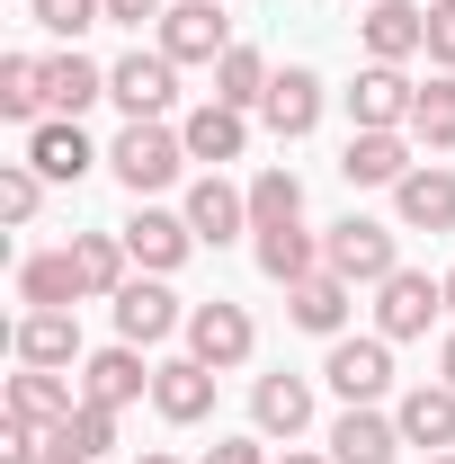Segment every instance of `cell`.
Returning <instances> with one entry per match:
<instances>
[{"instance_id":"7","label":"cell","mask_w":455,"mask_h":464,"mask_svg":"<svg viewBox=\"0 0 455 464\" xmlns=\"http://www.w3.org/2000/svg\"><path fill=\"white\" fill-rule=\"evenodd\" d=\"M411 99H420V81H411L402 63H366V72L348 81V125H375V134H411Z\"/></svg>"},{"instance_id":"1","label":"cell","mask_w":455,"mask_h":464,"mask_svg":"<svg viewBox=\"0 0 455 464\" xmlns=\"http://www.w3.org/2000/svg\"><path fill=\"white\" fill-rule=\"evenodd\" d=\"M108 170L134 188V197H161L179 170H188V134L179 125H161V116H143V125H125L108 143Z\"/></svg>"},{"instance_id":"41","label":"cell","mask_w":455,"mask_h":464,"mask_svg":"<svg viewBox=\"0 0 455 464\" xmlns=\"http://www.w3.org/2000/svg\"><path fill=\"white\" fill-rule=\"evenodd\" d=\"M36 464H90V456H72V447H45V456H36Z\"/></svg>"},{"instance_id":"16","label":"cell","mask_w":455,"mask_h":464,"mask_svg":"<svg viewBox=\"0 0 455 464\" xmlns=\"http://www.w3.org/2000/svg\"><path fill=\"white\" fill-rule=\"evenodd\" d=\"M411 170H420V161H411V134L348 125V152H340V179H348V188H402Z\"/></svg>"},{"instance_id":"2","label":"cell","mask_w":455,"mask_h":464,"mask_svg":"<svg viewBox=\"0 0 455 464\" xmlns=\"http://www.w3.org/2000/svg\"><path fill=\"white\" fill-rule=\"evenodd\" d=\"M322 268H331V277H348V286H384V277L402 268L393 224H375V215H340V224L322 232Z\"/></svg>"},{"instance_id":"24","label":"cell","mask_w":455,"mask_h":464,"mask_svg":"<svg viewBox=\"0 0 455 464\" xmlns=\"http://www.w3.org/2000/svg\"><path fill=\"white\" fill-rule=\"evenodd\" d=\"M393 215H402V232H455V170H411L393 188Z\"/></svg>"},{"instance_id":"37","label":"cell","mask_w":455,"mask_h":464,"mask_svg":"<svg viewBox=\"0 0 455 464\" xmlns=\"http://www.w3.org/2000/svg\"><path fill=\"white\" fill-rule=\"evenodd\" d=\"M429 63L455 72V0H429Z\"/></svg>"},{"instance_id":"46","label":"cell","mask_w":455,"mask_h":464,"mask_svg":"<svg viewBox=\"0 0 455 464\" xmlns=\"http://www.w3.org/2000/svg\"><path fill=\"white\" fill-rule=\"evenodd\" d=\"M357 9H375V0H357Z\"/></svg>"},{"instance_id":"11","label":"cell","mask_w":455,"mask_h":464,"mask_svg":"<svg viewBox=\"0 0 455 464\" xmlns=\"http://www.w3.org/2000/svg\"><path fill=\"white\" fill-rule=\"evenodd\" d=\"M18 161H36V170L54 179V188H72V179H90V170H99L108 152L81 134V116H45V125H27V152H18Z\"/></svg>"},{"instance_id":"19","label":"cell","mask_w":455,"mask_h":464,"mask_svg":"<svg viewBox=\"0 0 455 464\" xmlns=\"http://www.w3.org/2000/svg\"><path fill=\"white\" fill-rule=\"evenodd\" d=\"M250 429L295 447V438L313 429V384H304V375H259V384H250Z\"/></svg>"},{"instance_id":"39","label":"cell","mask_w":455,"mask_h":464,"mask_svg":"<svg viewBox=\"0 0 455 464\" xmlns=\"http://www.w3.org/2000/svg\"><path fill=\"white\" fill-rule=\"evenodd\" d=\"M170 0H108V27H161Z\"/></svg>"},{"instance_id":"18","label":"cell","mask_w":455,"mask_h":464,"mask_svg":"<svg viewBox=\"0 0 455 464\" xmlns=\"http://www.w3.org/2000/svg\"><path fill=\"white\" fill-rule=\"evenodd\" d=\"M357 36H366V63H411V54H429V9L375 0V9L357 18Z\"/></svg>"},{"instance_id":"12","label":"cell","mask_w":455,"mask_h":464,"mask_svg":"<svg viewBox=\"0 0 455 464\" xmlns=\"http://www.w3.org/2000/svg\"><path fill=\"white\" fill-rule=\"evenodd\" d=\"M143 393H152V366H143V348H134V340L90 348V357H81V402L125 411V402H143Z\"/></svg>"},{"instance_id":"9","label":"cell","mask_w":455,"mask_h":464,"mask_svg":"<svg viewBox=\"0 0 455 464\" xmlns=\"http://www.w3.org/2000/svg\"><path fill=\"white\" fill-rule=\"evenodd\" d=\"M108 99L125 108V125H143V116H170V99H179V63L152 45V54H125V63H108Z\"/></svg>"},{"instance_id":"36","label":"cell","mask_w":455,"mask_h":464,"mask_svg":"<svg viewBox=\"0 0 455 464\" xmlns=\"http://www.w3.org/2000/svg\"><path fill=\"white\" fill-rule=\"evenodd\" d=\"M45 188H54V179L36 170V161H0V215H9V224H36Z\"/></svg>"},{"instance_id":"6","label":"cell","mask_w":455,"mask_h":464,"mask_svg":"<svg viewBox=\"0 0 455 464\" xmlns=\"http://www.w3.org/2000/svg\"><path fill=\"white\" fill-rule=\"evenodd\" d=\"M125 250H134V268L143 277H170V268H188V250H197V232H188V215H170V206H143L134 197V215H125Z\"/></svg>"},{"instance_id":"10","label":"cell","mask_w":455,"mask_h":464,"mask_svg":"<svg viewBox=\"0 0 455 464\" xmlns=\"http://www.w3.org/2000/svg\"><path fill=\"white\" fill-rule=\"evenodd\" d=\"M170 331H188V304L170 295V277H125V295H116V340L161 348Z\"/></svg>"},{"instance_id":"5","label":"cell","mask_w":455,"mask_h":464,"mask_svg":"<svg viewBox=\"0 0 455 464\" xmlns=\"http://www.w3.org/2000/svg\"><path fill=\"white\" fill-rule=\"evenodd\" d=\"M322 384H331L348 411H357V402H384V393H393V340H384V331H375V340H331Z\"/></svg>"},{"instance_id":"35","label":"cell","mask_w":455,"mask_h":464,"mask_svg":"<svg viewBox=\"0 0 455 464\" xmlns=\"http://www.w3.org/2000/svg\"><path fill=\"white\" fill-rule=\"evenodd\" d=\"M27 18L45 36H63V45H81L90 27H108V0H27Z\"/></svg>"},{"instance_id":"3","label":"cell","mask_w":455,"mask_h":464,"mask_svg":"<svg viewBox=\"0 0 455 464\" xmlns=\"http://www.w3.org/2000/svg\"><path fill=\"white\" fill-rule=\"evenodd\" d=\"M438 313H447V277H429V268H393L375 286V331L384 340H429Z\"/></svg>"},{"instance_id":"44","label":"cell","mask_w":455,"mask_h":464,"mask_svg":"<svg viewBox=\"0 0 455 464\" xmlns=\"http://www.w3.org/2000/svg\"><path fill=\"white\" fill-rule=\"evenodd\" d=\"M447 313H455V268H447Z\"/></svg>"},{"instance_id":"42","label":"cell","mask_w":455,"mask_h":464,"mask_svg":"<svg viewBox=\"0 0 455 464\" xmlns=\"http://www.w3.org/2000/svg\"><path fill=\"white\" fill-rule=\"evenodd\" d=\"M268 464H331V456H304V447H286V456H268Z\"/></svg>"},{"instance_id":"33","label":"cell","mask_w":455,"mask_h":464,"mask_svg":"<svg viewBox=\"0 0 455 464\" xmlns=\"http://www.w3.org/2000/svg\"><path fill=\"white\" fill-rule=\"evenodd\" d=\"M411 143H429V152H455V72H438V81L411 99Z\"/></svg>"},{"instance_id":"14","label":"cell","mask_w":455,"mask_h":464,"mask_svg":"<svg viewBox=\"0 0 455 464\" xmlns=\"http://www.w3.org/2000/svg\"><path fill=\"white\" fill-rule=\"evenodd\" d=\"M348 313H357V286L331 277V268H313L304 286H286V322L313 331V340H348Z\"/></svg>"},{"instance_id":"15","label":"cell","mask_w":455,"mask_h":464,"mask_svg":"<svg viewBox=\"0 0 455 464\" xmlns=\"http://www.w3.org/2000/svg\"><path fill=\"white\" fill-rule=\"evenodd\" d=\"M179 215H188V232H197V241H215V250H224V241H241V232H250V188H232L224 170H206L197 188H188V206H179Z\"/></svg>"},{"instance_id":"32","label":"cell","mask_w":455,"mask_h":464,"mask_svg":"<svg viewBox=\"0 0 455 464\" xmlns=\"http://www.w3.org/2000/svg\"><path fill=\"white\" fill-rule=\"evenodd\" d=\"M277 224H304V179L295 170H259L250 179V232H277Z\"/></svg>"},{"instance_id":"4","label":"cell","mask_w":455,"mask_h":464,"mask_svg":"<svg viewBox=\"0 0 455 464\" xmlns=\"http://www.w3.org/2000/svg\"><path fill=\"white\" fill-rule=\"evenodd\" d=\"M188 357H206L215 375H232V366H250L259 357V322L241 313V304H188Z\"/></svg>"},{"instance_id":"43","label":"cell","mask_w":455,"mask_h":464,"mask_svg":"<svg viewBox=\"0 0 455 464\" xmlns=\"http://www.w3.org/2000/svg\"><path fill=\"white\" fill-rule=\"evenodd\" d=\"M134 464H179V456H170V447H143V456H134Z\"/></svg>"},{"instance_id":"17","label":"cell","mask_w":455,"mask_h":464,"mask_svg":"<svg viewBox=\"0 0 455 464\" xmlns=\"http://www.w3.org/2000/svg\"><path fill=\"white\" fill-rule=\"evenodd\" d=\"M152 411H161L170 429H197V420L215 411V366H206V357H170V366H152Z\"/></svg>"},{"instance_id":"21","label":"cell","mask_w":455,"mask_h":464,"mask_svg":"<svg viewBox=\"0 0 455 464\" xmlns=\"http://www.w3.org/2000/svg\"><path fill=\"white\" fill-rule=\"evenodd\" d=\"M393 429H402V447L447 456L455 447V384H411V393L393 402Z\"/></svg>"},{"instance_id":"13","label":"cell","mask_w":455,"mask_h":464,"mask_svg":"<svg viewBox=\"0 0 455 464\" xmlns=\"http://www.w3.org/2000/svg\"><path fill=\"white\" fill-rule=\"evenodd\" d=\"M322 99H331V90H322V72L286 63L277 81H268V99H259V116H268V134H277V143H304V134L322 125Z\"/></svg>"},{"instance_id":"40","label":"cell","mask_w":455,"mask_h":464,"mask_svg":"<svg viewBox=\"0 0 455 464\" xmlns=\"http://www.w3.org/2000/svg\"><path fill=\"white\" fill-rule=\"evenodd\" d=\"M438 384H455V331H447V348H438Z\"/></svg>"},{"instance_id":"38","label":"cell","mask_w":455,"mask_h":464,"mask_svg":"<svg viewBox=\"0 0 455 464\" xmlns=\"http://www.w3.org/2000/svg\"><path fill=\"white\" fill-rule=\"evenodd\" d=\"M197 464H268V438H215Z\"/></svg>"},{"instance_id":"45","label":"cell","mask_w":455,"mask_h":464,"mask_svg":"<svg viewBox=\"0 0 455 464\" xmlns=\"http://www.w3.org/2000/svg\"><path fill=\"white\" fill-rule=\"evenodd\" d=\"M429 464H455V456H429Z\"/></svg>"},{"instance_id":"26","label":"cell","mask_w":455,"mask_h":464,"mask_svg":"<svg viewBox=\"0 0 455 464\" xmlns=\"http://www.w3.org/2000/svg\"><path fill=\"white\" fill-rule=\"evenodd\" d=\"M9 348H18V366H81V357H90V348H81V322H72V313H18Z\"/></svg>"},{"instance_id":"8","label":"cell","mask_w":455,"mask_h":464,"mask_svg":"<svg viewBox=\"0 0 455 464\" xmlns=\"http://www.w3.org/2000/svg\"><path fill=\"white\" fill-rule=\"evenodd\" d=\"M161 54L170 63H215L232 54V18H224V0H170V18H161Z\"/></svg>"},{"instance_id":"30","label":"cell","mask_w":455,"mask_h":464,"mask_svg":"<svg viewBox=\"0 0 455 464\" xmlns=\"http://www.w3.org/2000/svg\"><path fill=\"white\" fill-rule=\"evenodd\" d=\"M0 116L9 125H45V54H0Z\"/></svg>"},{"instance_id":"28","label":"cell","mask_w":455,"mask_h":464,"mask_svg":"<svg viewBox=\"0 0 455 464\" xmlns=\"http://www.w3.org/2000/svg\"><path fill=\"white\" fill-rule=\"evenodd\" d=\"M250 250H259V277H268V286H304V277L322 268V232H304V224L250 232Z\"/></svg>"},{"instance_id":"34","label":"cell","mask_w":455,"mask_h":464,"mask_svg":"<svg viewBox=\"0 0 455 464\" xmlns=\"http://www.w3.org/2000/svg\"><path fill=\"white\" fill-rule=\"evenodd\" d=\"M45 447H72V456H90V464H99V456L116 447V411H108V402H81L72 420H63V429H45Z\"/></svg>"},{"instance_id":"23","label":"cell","mask_w":455,"mask_h":464,"mask_svg":"<svg viewBox=\"0 0 455 464\" xmlns=\"http://www.w3.org/2000/svg\"><path fill=\"white\" fill-rule=\"evenodd\" d=\"M393 456H402V429L375 402H357V411L331 420V464H393Z\"/></svg>"},{"instance_id":"27","label":"cell","mask_w":455,"mask_h":464,"mask_svg":"<svg viewBox=\"0 0 455 464\" xmlns=\"http://www.w3.org/2000/svg\"><path fill=\"white\" fill-rule=\"evenodd\" d=\"M108 99V63H90L81 45H63V54H45V108L54 116H81Z\"/></svg>"},{"instance_id":"22","label":"cell","mask_w":455,"mask_h":464,"mask_svg":"<svg viewBox=\"0 0 455 464\" xmlns=\"http://www.w3.org/2000/svg\"><path fill=\"white\" fill-rule=\"evenodd\" d=\"M72 268H81L90 304H116L125 277H134V250H125V232H72Z\"/></svg>"},{"instance_id":"20","label":"cell","mask_w":455,"mask_h":464,"mask_svg":"<svg viewBox=\"0 0 455 464\" xmlns=\"http://www.w3.org/2000/svg\"><path fill=\"white\" fill-rule=\"evenodd\" d=\"M9 411H18V420H36V429H63V420L81 411L72 366H18V375H9Z\"/></svg>"},{"instance_id":"29","label":"cell","mask_w":455,"mask_h":464,"mask_svg":"<svg viewBox=\"0 0 455 464\" xmlns=\"http://www.w3.org/2000/svg\"><path fill=\"white\" fill-rule=\"evenodd\" d=\"M18 304H27V313H72V304H90V295H81V268H72V250H36V259L18 268Z\"/></svg>"},{"instance_id":"31","label":"cell","mask_w":455,"mask_h":464,"mask_svg":"<svg viewBox=\"0 0 455 464\" xmlns=\"http://www.w3.org/2000/svg\"><path fill=\"white\" fill-rule=\"evenodd\" d=\"M268 81H277V72H268V54H259V45H232L224 63H215V99H224V108H259V99H268Z\"/></svg>"},{"instance_id":"25","label":"cell","mask_w":455,"mask_h":464,"mask_svg":"<svg viewBox=\"0 0 455 464\" xmlns=\"http://www.w3.org/2000/svg\"><path fill=\"white\" fill-rule=\"evenodd\" d=\"M179 134H188V161H206V170H224V161H241V152H250V116L224 108V99H206Z\"/></svg>"}]
</instances>
